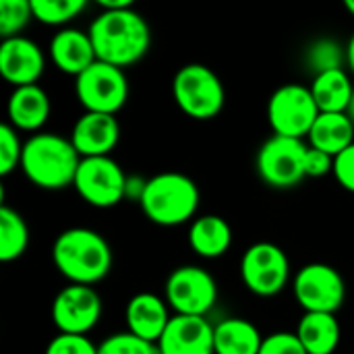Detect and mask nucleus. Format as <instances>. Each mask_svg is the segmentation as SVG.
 Segmentation results:
<instances>
[{"mask_svg": "<svg viewBox=\"0 0 354 354\" xmlns=\"http://www.w3.org/2000/svg\"><path fill=\"white\" fill-rule=\"evenodd\" d=\"M87 31L97 60L122 71L137 64L151 48V27L133 4L100 10Z\"/></svg>", "mask_w": 354, "mask_h": 354, "instance_id": "f257e3e1", "label": "nucleus"}, {"mask_svg": "<svg viewBox=\"0 0 354 354\" xmlns=\"http://www.w3.org/2000/svg\"><path fill=\"white\" fill-rule=\"evenodd\" d=\"M56 270L71 282L95 286L112 270V249L108 241L91 228H66L52 245Z\"/></svg>", "mask_w": 354, "mask_h": 354, "instance_id": "f03ea898", "label": "nucleus"}, {"mask_svg": "<svg viewBox=\"0 0 354 354\" xmlns=\"http://www.w3.org/2000/svg\"><path fill=\"white\" fill-rule=\"evenodd\" d=\"M81 160L71 139L58 133H35L23 145L21 170L31 185L60 191L73 187Z\"/></svg>", "mask_w": 354, "mask_h": 354, "instance_id": "7ed1b4c3", "label": "nucleus"}, {"mask_svg": "<svg viewBox=\"0 0 354 354\" xmlns=\"http://www.w3.org/2000/svg\"><path fill=\"white\" fill-rule=\"evenodd\" d=\"M201 203L199 187L183 172H162L147 178L139 201L143 216L158 226H180L193 222Z\"/></svg>", "mask_w": 354, "mask_h": 354, "instance_id": "20e7f679", "label": "nucleus"}, {"mask_svg": "<svg viewBox=\"0 0 354 354\" xmlns=\"http://www.w3.org/2000/svg\"><path fill=\"white\" fill-rule=\"evenodd\" d=\"M172 97L183 114L193 120H214L224 110L226 89L218 73L205 64L191 62L176 71Z\"/></svg>", "mask_w": 354, "mask_h": 354, "instance_id": "39448f33", "label": "nucleus"}, {"mask_svg": "<svg viewBox=\"0 0 354 354\" xmlns=\"http://www.w3.org/2000/svg\"><path fill=\"white\" fill-rule=\"evenodd\" d=\"M319 114L311 89L301 83L278 87L268 102V122L278 137L305 139Z\"/></svg>", "mask_w": 354, "mask_h": 354, "instance_id": "423d86ee", "label": "nucleus"}, {"mask_svg": "<svg viewBox=\"0 0 354 354\" xmlns=\"http://www.w3.org/2000/svg\"><path fill=\"white\" fill-rule=\"evenodd\" d=\"M164 299L174 315L205 317L218 303V284L207 270L180 266L168 276Z\"/></svg>", "mask_w": 354, "mask_h": 354, "instance_id": "0eeeda50", "label": "nucleus"}, {"mask_svg": "<svg viewBox=\"0 0 354 354\" xmlns=\"http://www.w3.org/2000/svg\"><path fill=\"white\" fill-rule=\"evenodd\" d=\"M309 145L303 139L272 135L257 151L255 168L259 178L274 189H292L305 174V156Z\"/></svg>", "mask_w": 354, "mask_h": 354, "instance_id": "6e6552de", "label": "nucleus"}, {"mask_svg": "<svg viewBox=\"0 0 354 354\" xmlns=\"http://www.w3.org/2000/svg\"><path fill=\"white\" fill-rule=\"evenodd\" d=\"M129 176L112 156L83 158L73 183L77 195L97 209H110L127 199Z\"/></svg>", "mask_w": 354, "mask_h": 354, "instance_id": "1a4fd4ad", "label": "nucleus"}, {"mask_svg": "<svg viewBox=\"0 0 354 354\" xmlns=\"http://www.w3.org/2000/svg\"><path fill=\"white\" fill-rule=\"evenodd\" d=\"M241 280L257 297L270 299L280 295L290 282V261L282 247L274 243L251 245L241 259Z\"/></svg>", "mask_w": 354, "mask_h": 354, "instance_id": "9d476101", "label": "nucleus"}, {"mask_svg": "<svg viewBox=\"0 0 354 354\" xmlns=\"http://www.w3.org/2000/svg\"><path fill=\"white\" fill-rule=\"evenodd\" d=\"M75 95L85 112L116 116L129 100V81L122 68L97 60L75 79Z\"/></svg>", "mask_w": 354, "mask_h": 354, "instance_id": "9b49d317", "label": "nucleus"}, {"mask_svg": "<svg viewBox=\"0 0 354 354\" xmlns=\"http://www.w3.org/2000/svg\"><path fill=\"white\" fill-rule=\"evenodd\" d=\"M292 292L305 313L336 315L346 301V282L328 263H307L292 278Z\"/></svg>", "mask_w": 354, "mask_h": 354, "instance_id": "f8f14e48", "label": "nucleus"}, {"mask_svg": "<svg viewBox=\"0 0 354 354\" xmlns=\"http://www.w3.org/2000/svg\"><path fill=\"white\" fill-rule=\"evenodd\" d=\"M102 297L93 286L66 284L52 301V322L58 334L87 336L102 319Z\"/></svg>", "mask_w": 354, "mask_h": 354, "instance_id": "ddd939ff", "label": "nucleus"}, {"mask_svg": "<svg viewBox=\"0 0 354 354\" xmlns=\"http://www.w3.org/2000/svg\"><path fill=\"white\" fill-rule=\"evenodd\" d=\"M46 68V56L41 48L25 37L2 39L0 44V75L15 89L25 85H37Z\"/></svg>", "mask_w": 354, "mask_h": 354, "instance_id": "4468645a", "label": "nucleus"}, {"mask_svg": "<svg viewBox=\"0 0 354 354\" xmlns=\"http://www.w3.org/2000/svg\"><path fill=\"white\" fill-rule=\"evenodd\" d=\"M68 139L81 158H104L120 141V122L114 114L83 112L73 124Z\"/></svg>", "mask_w": 354, "mask_h": 354, "instance_id": "2eb2a0df", "label": "nucleus"}, {"mask_svg": "<svg viewBox=\"0 0 354 354\" xmlns=\"http://www.w3.org/2000/svg\"><path fill=\"white\" fill-rule=\"evenodd\" d=\"M158 348L160 354H216L214 326L205 317L172 315Z\"/></svg>", "mask_w": 354, "mask_h": 354, "instance_id": "dca6fc26", "label": "nucleus"}, {"mask_svg": "<svg viewBox=\"0 0 354 354\" xmlns=\"http://www.w3.org/2000/svg\"><path fill=\"white\" fill-rule=\"evenodd\" d=\"M50 60L60 73L77 79L93 62H97L89 31L77 27L58 29L50 39Z\"/></svg>", "mask_w": 354, "mask_h": 354, "instance_id": "f3484780", "label": "nucleus"}, {"mask_svg": "<svg viewBox=\"0 0 354 354\" xmlns=\"http://www.w3.org/2000/svg\"><path fill=\"white\" fill-rule=\"evenodd\" d=\"M172 315L166 299L153 295V292H139L131 297L124 309V322L127 332L135 334L137 338H143L147 342L158 344L164 330L168 328Z\"/></svg>", "mask_w": 354, "mask_h": 354, "instance_id": "a211bd4d", "label": "nucleus"}, {"mask_svg": "<svg viewBox=\"0 0 354 354\" xmlns=\"http://www.w3.org/2000/svg\"><path fill=\"white\" fill-rule=\"evenodd\" d=\"M52 112L50 95L39 85H25L12 89L8 104H6V116L8 124L15 131L23 133H41L44 124L48 122Z\"/></svg>", "mask_w": 354, "mask_h": 354, "instance_id": "6ab92c4d", "label": "nucleus"}, {"mask_svg": "<svg viewBox=\"0 0 354 354\" xmlns=\"http://www.w3.org/2000/svg\"><path fill=\"white\" fill-rule=\"evenodd\" d=\"M232 226L216 214L199 216L189 228V247L203 259H218L232 247Z\"/></svg>", "mask_w": 354, "mask_h": 354, "instance_id": "aec40b11", "label": "nucleus"}, {"mask_svg": "<svg viewBox=\"0 0 354 354\" xmlns=\"http://www.w3.org/2000/svg\"><path fill=\"white\" fill-rule=\"evenodd\" d=\"M307 139L311 147L336 158L354 143V122L346 112H322Z\"/></svg>", "mask_w": 354, "mask_h": 354, "instance_id": "412c9836", "label": "nucleus"}, {"mask_svg": "<svg viewBox=\"0 0 354 354\" xmlns=\"http://www.w3.org/2000/svg\"><path fill=\"white\" fill-rule=\"evenodd\" d=\"M309 89L319 112H346L354 93L353 75L346 68H334L315 75Z\"/></svg>", "mask_w": 354, "mask_h": 354, "instance_id": "4be33fe9", "label": "nucleus"}, {"mask_svg": "<svg viewBox=\"0 0 354 354\" xmlns=\"http://www.w3.org/2000/svg\"><path fill=\"white\" fill-rule=\"evenodd\" d=\"M297 336L307 354H334L340 344V324L332 313H305L299 319Z\"/></svg>", "mask_w": 354, "mask_h": 354, "instance_id": "5701e85b", "label": "nucleus"}, {"mask_svg": "<svg viewBox=\"0 0 354 354\" xmlns=\"http://www.w3.org/2000/svg\"><path fill=\"white\" fill-rule=\"evenodd\" d=\"M263 336L243 317H228L214 326V348L216 354H259Z\"/></svg>", "mask_w": 354, "mask_h": 354, "instance_id": "b1692460", "label": "nucleus"}, {"mask_svg": "<svg viewBox=\"0 0 354 354\" xmlns=\"http://www.w3.org/2000/svg\"><path fill=\"white\" fill-rule=\"evenodd\" d=\"M29 247V228L23 216L8 207L0 205V261L10 263L19 259Z\"/></svg>", "mask_w": 354, "mask_h": 354, "instance_id": "393cba45", "label": "nucleus"}, {"mask_svg": "<svg viewBox=\"0 0 354 354\" xmlns=\"http://www.w3.org/2000/svg\"><path fill=\"white\" fill-rule=\"evenodd\" d=\"M85 0H31L33 19L48 27H68L81 12H85Z\"/></svg>", "mask_w": 354, "mask_h": 354, "instance_id": "a878e982", "label": "nucleus"}, {"mask_svg": "<svg viewBox=\"0 0 354 354\" xmlns=\"http://www.w3.org/2000/svg\"><path fill=\"white\" fill-rule=\"evenodd\" d=\"M344 62H346V48H342L336 39L330 37L315 39L307 50V64L313 71V77L334 68H344Z\"/></svg>", "mask_w": 354, "mask_h": 354, "instance_id": "bb28decb", "label": "nucleus"}, {"mask_svg": "<svg viewBox=\"0 0 354 354\" xmlns=\"http://www.w3.org/2000/svg\"><path fill=\"white\" fill-rule=\"evenodd\" d=\"M33 19L31 0H0V37H19Z\"/></svg>", "mask_w": 354, "mask_h": 354, "instance_id": "cd10ccee", "label": "nucleus"}, {"mask_svg": "<svg viewBox=\"0 0 354 354\" xmlns=\"http://www.w3.org/2000/svg\"><path fill=\"white\" fill-rule=\"evenodd\" d=\"M97 354H160L158 344L137 338L131 332H118L108 336L100 346Z\"/></svg>", "mask_w": 354, "mask_h": 354, "instance_id": "c85d7f7f", "label": "nucleus"}, {"mask_svg": "<svg viewBox=\"0 0 354 354\" xmlns=\"http://www.w3.org/2000/svg\"><path fill=\"white\" fill-rule=\"evenodd\" d=\"M23 141L19 139V131H15L8 122L0 124V176H8L17 168H21L23 158Z\"/></svg>", "mask_w": 354, "mask_h": 354, "instance_id": "c756f323", "label": "nucleus"}, {"mask_svg": "<svg viewBox=\"0 0 354 354\" xmlns=\"http://www.w3.org/2000/svg\"><path fill=\"white\" fill-rule=\"evenodd\" d=\"M44 354H97V346L87 336L75 334H56Z\"/></svg>", "mask_w": 354, "mask_h": 354, "instance_id": "7c9ffc66", "label": "nucleus"}, {"mask_svg": "<svg viewBox=\"0 0 354 354\" xmlns=\"http://www.w3.org/2000/svg\"><path fill=\"white\" fill-rule=\"evenodd\" d=\"M259 354H307L297 332H274L263 338Z\"/></svg>", "mask_w": 354, "mask_h": 354, "instance_id": "2f4dec72", "label": "nucleus"}, {"mask_svg": "<svg viewBox=\"0 0 354 354\" xmlns=\"http://www.w3.org/2000/svg\"><path fill=\"white\" fill-rule=\"evenodd\" d=\"M332 174L344 191L354 193V143L348 149H344L340 156L334 158Z\"/></svg>", "mask_w": 354, "mask_h": 354, "instance_id": "473e14b6", "label": "nucleus"}, {"mask_svg": "<svg viewBox=\"0 0 354 354\" xmlns=\"http://www.w3.org/2000/svg\"><path fill=\"white\" fill-rule=\"evenodd\" d=\"M334 170V158L326 151H319L309 145L305 156V174L307 178H322Z\"/></svg>", "mask_w": 354, "mask_h": 354, "instance_id": "72a5a7b5", "label": "nucleus"}, {"mask_svg": "<svg viewBox=\"0 0 354 354\" xmlns=\"http://www.w3.org/2000/svg\"><path fill=\"white\" fill-rule=\"evenodd\" d=\"M145 187H147V178L129 176V180H127V199L139 203L141 197H143V193H145Z\"/></svg>", "mask_w": 354, "mask_h": 354, "instance_id": "f704fd0d", "label": "nucleus"}, {"mask_svg": "<svg viewBox=\"0 0 354 354\" xmlns=\"http://www.w3.org/2000/svg\"><path fill=\"white\" fill-rule=\"evenodd\" d=\"M346 64H348V71L354 77V33L351 35L348 44H346Z\"/></svg>", "mask_w": 354, "mask_h": 354, "instance_id": "c9c22d12", "label": "nucleus"}, {"mask_svg": "<svg viewBox=\"0 0 354 354\" xmlns=\"http://www.w3.org/2000/svg\"><path fill=\"white\" fill-rule=\"evenodd\" d=\"M346 114H348V118L354 122V93H353V100H351V106H348V110H346Z\"/></svg>", "mask_w": 354, "mask_h": 354, "instance_id": "e433bc0d", "label": "nucleus"}, {"mask_svg": "<svg viewBox=\"0 0 354 354\" xmlns=\"http://www.w3.org/2000/svg\"><path fill=\"white\" fill-rule=\"evenodd\" d=\"M344 8L354 17V0H346V2H344Z\"/></svg>", "mask_w": 354, "mask_h": 354, "instance_id": "4c0bfd02", "label": "nucleus"}]
</instances>
